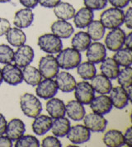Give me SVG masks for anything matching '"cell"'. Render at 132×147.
Returning a JSON list of instances; mask_svg holds the SVG:
<instances>
[{
  "mask_svg": "<svg viewBox=\"0 0 132 147\" xmlns=\"http://www.w3.org/2000/svg\"><path fill=\"white\" fill-rule=\"evenodd\" d=\"M59 68L63 69H73L77 68L81 63L82 56L81 53L73 48H65L61 50L55 57Z\"/></svg>",
  "mask_w": 132,
  "mask_h": 147,
  "instance_id": "1",
  "label": "cell"
},
{
  "mask_svg": "<svg viewBox=\"0 0 132 147\" xmlns=\"http://www.w3.org/2000/svg\"><path fill=\"white\" fill-rule=\"evenodd\" d=\"M20 107L25 116L30 118H35L42 111L40 101L33 94L26 93L20 98Z\"/></svg>",
  "mask_w": 132,
  "mask_h": 147,
  "instance_id": "2",
  "label": "cell"
},
{
  "mask_svg": "<svg viewBox=\"0 0 132 147\" xmlns=\"http://www.w3.org/2000/svg\"><path fill=\"white\" fill-rule=\"evenodd\" d=\"M100 22L106 29H115L124 23V11L117 7H110L100 15Z\"/></svg>",
  "mask_w": 132,
  "mask_h": 147,
  "instance_id": "3",
  "label": "cell"
},
{
  "mask_svg": "<svg viewBox=\"0 0 132 147\" xmlns=\"http://www.w3.org/2000/svg\"><path fill=\"white\" fill-rule=\"evenodd\" d=\"M37 45L40 50L50 55L59 53L63 47L61 39L52 33H46L40 36L38 38Z\"/></svg>",
  "mask_w": 132,
  "mask_h": 147,
  "instance_id": "4",
  "label": "cell"
},
{
  "mask_svg": "<svg viewBox=\"0 0 132 147\" xmlns=\"http://www.w3.org/2000/svg\"><path fill=\"white\" fill-rule=\"evenodd\" d=\"M38 69L45 79H54L59 72V67L55 57L52 55H47L40 58Z\"/></svg>",
  "mask_w": 132,
  "mask_h": 147,
  "instance_id": "5",
  "label": "cell"
},
{
  "mask_svg": "<svg viewBox=\"0 0 132 147\" xmlns=\"http://www.w3.org/2000/svg\"><path fill=\"white\" fill-rule=\"evenodd\" d=\"M74 96L76 100L82 104L88 105L95 97V91L91 84L87 80H84L76 84L74 88Z\"/></svg>",
  "mask_w": 132,
  "mask_h": 147,
  "instance_id": "6",
  "label": "cell"
},
{
  "mask_svg": "<svg viewBox=\"0 0 132 147\" xmlns=\"http://www.w3.org/2000/svg\"><path fill=\"white\" fill-rule=\"evenodd\" d=\"M83 120L84 126L92 132H103L107 126V120L103 115L96 113L85 114Z\"/></svg>",
  "mask_w": 132,
  "mask_h": 147,
  "instance_id": "7",
  "label": "cell"
},
{
  "mask_svg": "<svg viewBox=\"0 0 132 147\" xmlns=\"http://www.w3.org/2000/svg\"><path fill=\"white\" fill-rule=\"evenodd\" d=\"M125 33L120 27L112 29L106 34L105 38V47L111 51H117L124 46Z\"/></svg>",
  "mask_w": 132,
  "mask_h": 147,
  "instance_id": "8",
  "label": "cell"
},
{
  "mask_svg": "<svg viewBox=\"0 0 132 147\" xmlns=\"http://www.w3.org/2000/svg\"><path fill=\"white\" fill-rule=\"evenodd\" d=\"M2 75L3 80L13 86L18 85L23 81L21 68L11 63L5 65L2 69Z\"/></svg>",
  "mask_w": 132,
  "mask_h": 147,
  "instance_id": "9",
  "label": "cell"
},
{
  "mask_svg": "<svg viewBox=\"0 0 132 147\" xmlns=\"http://www.w3.org/2000/svg\"><path fill=\"white\" fill-rule=\"evenodd\" d=\"M35 56L34 51L32 47L28 45H22L18 47V50L14 52L13 61L15 65L21 69L29 65L33 61Z\"/></svg>",
  "mask_w": 132,
  "mask_h": 147,
  "instance_id": "10",
  "label": "cell"
},
{
  "mask_svg": "<svg viewBox=\"0 0 132 147\" xmlns=\"http://www.w3.org/2000/svg\"><path fill=\"white\" fill-rule=\"evenodd\" d=\"M67 138L73 144H84L88 141L91 137L90 131L84 125H75L70 127L68 133Z\"/></svg>",
  "mask_w": 132,
  "mask_h": 147,
  "instance_id": "11",
  "label": "cell"
},
{
  "mask_svg": "<svg viewBox=\"0 0 132 147\" xmlns=\"http://www.w3.org/2000/svg\"><path fill=\"white\" fill-rule=\"evenodd\" d=\"M58 87L56 85L55 81L52 79H46L44 80H41L36 85V93L37 97L40 98L48 100L55 97L58 92Z\"/></svg>",
  "mask_w": 132,
  "mask_h": 147,
  "instance_id": "12",
  "label": "cell"
},
{
  "mask_svg": "<svg viewBox=\"0 0 132 147\" xmlns=\"http://www.w3.org/2000/svg\"><path fill=\"white\" fill-rule=\"evenodd\" d=\"M86 56L89 62L99 64L106 57V48L101 42H93L86 50Z\"/></svg>",
  "mask_w": 132,
  "mask_h": 147,
  "instance_id": "13",
  "label": "cell"
},
{
  "mask_svg": "<svg viewBox=\"0 0 132 147\" xmlns=\"http://www.w3.org/2000/svg\"><path fill=\"white\" fill-rule=\"evenodd\" d=\"M90 108L93 113L105 115L112 111L113 105L109 96L106 94H101L98 97H94L92 102L89 103Z\"/></svg>",
  "mask_w": 132,
  "mask_h": 147,
  "instance_id": "14",
  "label": "cell"
},
{
  "mask_svg": "<svg viewBox=\"0 0 132 147\" xmlns=\"http://www.w3.org/2000/svg\"><path fill=\"white\" fill-rule=\"evenodd\" d=\"M55 78V83L59 89L63 93H71L76 86V80L71 74L62 71L59 72Z\"/></svg>",
  "mask_w": 132,
  "mask_h": 147,
  "instance_id": "15",
  "label": "cell"
},
{
  "mask_svg": "<svg viewBox=\"0 0 132 147\" xmlns=\"http://www.w3.org/2000/svg\"><path fill=\"white\" fill-rule=\"evenodd\" d=\"M109 94L113 107L117 109H123L128 105L130 98L127 94L126 89L123 87L117 86L112 88Z\"/></svg>",
  "mask_w": 132,
  "mask_h": 147,
  "instance_id": "16",
  "label": "cell"
},
{
  "mask_svg": "<svg viewBox=\"0 0 132 147\" xmlns=\"http://www.w3.org/2000/svg\"><path fill=\"white\" fill-rule=\"evenodd\" d=\"M51 32L60 39H68L73 33L74 29L73 25L68 21L59 20L54 22L51 27Z\"/></svg>",
  "mask_w": 132,
  "mask_h": 147,
  "instance_id": "17",
  "label": "cell"
},
{
  "mask_svg": "<svg viewBox=\"0 0 132 147\" xmlns=\"http://www.w3.org/2000/svg\"><path fill=\"white\" fill-rule=\"evenodd\" d=\"M26 131V127L24 122L18 118H13L7 122L6 127V136L13 141L18 140Z\"/></svg>",
  "mask_w": 132,
  "mask_h": 147,
  "instance_id": "18",
  "label": "cell"
},
{
  "mask_svg": "<svg viewBox=\"0 0 132 147\" xmlns=\"http://www.w3.org/2000/svg\"><path fill=\"white\" fill-rule=\"evenodd\" d=\"M34 21V13L30 8H22L18 10L14 16L13 24L20 29L27 28L32 24Z\"/></svg>",
  "mask_w": 132,
  "mask_h": 147,
  "instance_id": "19",
  "label": "cell"
},
{
  "mask_svg": "<svg viewBox=\"0 0 132 147\" xmlns=\"http://www.w3.org/2000/svg\"><path fill=\"white\" fill-rule=\"evenodd\" d=\"M52 118L46 115H38L35 117L32 127L34 133L37 136H43L46 134L52 126Z\"/></svg>",
  "mask_w": 132,
  "mask_h": 147,
  "instance_id": "20",
  "label": "cell"
},
{
  "mask_svg": "<svg viewBox=\"0 0 132 147\" xmlns=\"http://www.w3.org/2000/svg\"><path fill=\"white\" fill-rule=\"evenodd\" d=\"M46 111L51 118H59L65 116V104L62 100L55 98L48 99L46 102Z\"/></svg>",
  "mask_w": 132,
  "mask_h": 147,
  "instance_id": "21",
  "label": "cell"
},
{
  "mask_svg": "<svg viewBox=\"0 0 132 147\" xmlns=\"http://www.w3.org/2000/svg\"><path fill=\"white\" fill-rule=\"evenodd\" d=\"M65 113L68 115L69 118L75 121L83 120L86 114L84 104H82L77 100L69 101L66 104Z\"/></svg>",
  "mask_w": 132,
  "mask_h": 147,
  "instance_id": "22",
  "label": "cell"
},
{
  "mask_svg": "<svg viewBox=\"0 0 132 147\" xmlns=\"http://www.w3.org/2000/svg\"><path fill=\"white\" fill-rule=\"evenodd\" d=\"M91 85L95 92L99 94H108L112 88L111 80L103 74H96L91 80Z\"/></svg>",
  "mask_w": 132,
  "mask_h": 147,
  "instance_id": "23",
  "label": "cell"
},
{
  "mask_svg": "<svg viewBox=\"0 0 132 147\" xmlns=\"http://www.w3.org/2000/svg\"><path fill=\"white\" fill-rule=\"evenodd\" d=\"M93 11L88 7H81L78 12H75L73 16V22L75 27L78 28H85L93 20Z\"/></svg>",
  "mask_w": 132,
  "mask_h": 147,
  "instance_id": "24",
  "label": "cell"
},
{
  "mask_svg": "<svg viewBox=\"0 0 132 147\" xmlns=\"http://www.w3.org/2000/svg\"><path fill=\"white\" fill-rule=\"evenodd\" d=\"M100 70L102 74H103L109 80L117 79L120 71V66L113 58H105L101 62Z\"/></svg>",
  "mask_w": 132,
  "mask_h": 147,
  "instance_id": "25",
  "label": "cell"
},
{
  "mask_svg": "<svg viewBox=\"0 0 132 147\" xmlns=\"http://www.w3.org/2000/svg\"><path fill=\"white\" fill-rule=\"evenodd\" d=\"M75 8L72 4L66 2H59V3L54 7V13L57 18L60 20H70L75 14Z\"/></svg>",
  "mask_w": 132,
  "mask_h": 147,
  "instance_id": "26",
  "label": "cell"
},
{
  "mask_svg": "<svg viewBox=\"0 0 132 147\" xmlns=\"http://www.w3.org/2000/svg\"><path fill=\"white\" fill-rule=\"evenodd\" d=\"M6 39L11 46L19 47L26 43V36L22 29L18 27H10L6 33Z\"/></svg>",
  "mask_w": 132,
  "mask_h": 147,
  "instance_id": "27",
  "label": "cell"
},
{
  "mask_svg": "<svg viewBox=\"0 0 132 147\" xmlns=\"http://www.w3.org/2000/svg\"><path fill=\"white\" fill-rule=\"evenodd\" d=\"M22 80L31 86H36L42 80V76L39 69L30 65L22 68Z\"/></svg>",
  "mask_w": 132,
  "mask_h": 147,
  "instance_id": "28",
  "label": "cell"
},
{
  "mask_svg": "<svg viewBox=\"0 0 132 147\" xmlns=\"http://www.w3.org/2000/svg\"><path fill=\"white\" fill-rule=\"evenodd\" d=\"M103 143L108 147H121L125 145L124 136L118 130H110L103 136Z\"/></svg>",
  "mask_w": 132,
  "mask_h": 147,
  "instance_id": "29",
  "label": "cell"
},
{
  "mask_svg": "<svg viewBox=\"0 0 132 147\" xmlns=\"http://www.w3.org/2000/svg\"><path fill=\"white\" fill-rule=\"evenodd\" d=\"M70 128V121L65 117L55 118L52 121L51 131L53 135L56 137L65 136Z\"/></svg>",
  "mask_w": 132,
  "mask_h": 147,
  "instance_id": "30",
  "label": "cell"
},
{
  "mask_svg": "<svg viewBox=\"0 0 132 147\" xmlns=\"http://www.w3.org/2000/svg\"><path fill=\"white\" fill-rule=\"evenodd\" d=\"M92 40L87 32H79L74 34L71 40V45L73 49L77 50L79 52L85 51L87 48L91 44Z\"/></svg>",
  "mask_w": 132,
  "mask_h": 147,
  "instance_id": "31",
  "label": "cell"
},
{
  "mask_svg": "<svg viewBox=\"0 0 132 147\" xmlns=\"http://www.w3.org/2000/svg\"><path fill=\"white\" fill-rule=\"evenodd\" d=\"M106 28L99 20H92L87 27V33L93 41L102 40L105 35Z\"/></svg>",
  "mask_w": 132,
  "mask_h": 147,
  "instance_id": "32",
  "label": "cell"
},
{
  "mask_svg": "<svg viewBox=\"0 0 132 147\" xmlns=\"http://www.w3.org/2000/svg\"><path fill=\"white\" fill-rule=\"evenodd\" d=\"M113 59L119 65V66H131L132 51L129 48H121L114 54Z\"/></svg>",
  "mask_w": 132,
  "mask_h": 147,
  "instance_id": "33",
  "label": "cell"
},
{
  "mask_svg": "<svg viewBox=\"0 0 132 147\" xmlns=\"http://www.w3.org/2000/svg\"><path fill=\"white\" fill-rule=\"evenodd\" d=\"M77 72L83 80H92L96 75L97 69L94 64L88 61V62H84V63L79 64L77 66Z\"/></svg>",
  "mask_w": 132,
  "mask_h": 147,
  "instance_id": "34",
  "label": "cell"
},
{
  "mask_svg": "<svg viewBox=\"0 0 132 147\" xmlns=\"http://www.w3.org/2000/svg\"><path fill=\"white\" fill-rule=\"evenodd\" d=\"M118 84L124 88L131 87L132 84V68L131 66L124 67L120 69L118 75L117 77Z\"/></svg>",
  "mask_w": 132,
  "mask_h": 147,
  "instance_id": "35",
  "label": "cell"
},
{
  "mask_svg": "<svg viewBox=\"0 0 132 147\" xmlns=\"http://www.w3.org/2000/svg\"><path fill=\"white\" fill-rule=\"evenodd\" d=\"M16 147H39L40 141L38 139L32 135H26L21 136L18 140H16Z\"/></svg>",
  "mask_w": 132,
  "mask_h": 147,
  "instance_id": "36",
  "label": "cell"
},
{
  "mask_svg": "<svg viewBox=\"0 0 132 147\" xmlns=\"http://www.w3.org/2000/svg\"><path fill=\"white\" fill-rule=\"evenodd\" d=\"M14 59V51L11 47L6 44L0 45V63L7 65L10 64Z\"/></svg>",
  "mask_w": 132,
  "mask_h": 147,
  "instance_id": "37",
  "label": "cell"
},
{
  "mask_svg": "<svg viewBox=\"0 0 132 147\" xmlns=\"http://www.w3.org/2000/svg\"><path fill=\"white\" fill-rule=\"evenodd\" d=\"M84 4L92 11H98L106 7L107 0H84Z\"/></svg>",
  "mask_w": 132,
  "mask_h": 147,
  "instance_id": "38",
  "label": "cell"
},
{
  "mask_svg": "<svg viewBox=\"0 0 132 147\" xmlns=\"http://www.w3.org/2000/svg\"><path fill=\"white\" fill-rule=\"evenodd\" d=\"M41 146L43 147H60L62 146L61 142L59 141L58 137L49 136L44 138L41 142Z\"/></svg>",
  "mask_w": 132,
  "mask_h": 147,
  "instance_id": "39",
  "label": "cell"
},
{
  "mask_svg": "<svg viewBox=\"0 0 132 147\" xmlns=\"http://www.w3.org/2000/svg\"><path fill=\"white\" fill-rule=\"evenodd\" d=\"M11 25L9 21L3 18H0V36H3L4 35H6L7 31L10 29Z\"/></svg>",
  "mask_w": 132,
  "mask_h": 147,
  "instance_id": "40",
  "label": "cell"
},
{
  "mask_svg": "<svg viewBox=\"0 0 132 147\" xmlns=\"http://www.w3.org/2000/svg\"><path fill=\"white\" fill-rule=\"evenodd\" d=\"M124 23L129 29L132 28V7H129L124 13Z\"/></svg>",
  "mask_w": 132,
  "mask_h": 147,
  "instance_id": "41",
  "label": "cell"
},
{
  "mask_svg": "<svg viewBox=\"0 0 132 147\" xmlns=\"http://www.w3.org/2000/svg\"><path fill=\"white\" fill-rule=\"evenodd\" d=\"M107 2H109L112 4V7L122 9L128 6L131 0H107Z\"/></svg>",
  "mask_w": 132,
  "mask_h": 147,
  "instance_id": "42",
  "label": "cell"
},
{
  "mask_svg": "<svg viewBox=\"0 0 132 147\" xmlns=\"http://www.w3.org/2000/svg\"><path fill=\"white\" fill-rule=\"evenodd\" d=\"M61 0H38L40 6L46 8H54Z\"/></svg>",
  "mask_w": 132,
  "mask_h": 147,
  "instance_id": "43",
  "label": "cell"
},
{
  "mask_svg": "<svg viewBox=\"0 0 132 147\" xmlns=\"http://www.w3.org/2000/svg\"><path fill=\"white\" fill-rule=\"evenodd\" d=\"M19 3L26 8L32 9L38 5V0H18Z\"/></svg>",
  "mask_w": 132,
  "mask_h": 147,
  "instance_id": "44",
  "label": "cell"
},
{
  "mask_svg": "<svg viewBox=\"0 0 132 147\" xmlns=\"http://www.w3.org/2000/svg\"><path fill=\"white\" fill-rule=\"evenodd\" d=\"M124 136V141L126 146L129 147L132 146V128L131 127H129L126 131L125 133L123 135Z\"/></svg>",
  "mask_w": 132,
  "mask_h": 147,
  "instance_id": "45",
  "label": "cell"
},
{
  "mask_svg": "<svg viewBox=\"0 0 132 147\" xmlns=\"http://www.w3.org/2000/svg\"><path fill=\"white\" fill-rule=\"evenodd\" d=\"M13 146V140H11L7 136H0V147H12Z\"/></svg>",
  "mask_w": 132,
  "mask_h": 147,
  "instance_id": "46",
  "label": "cell"
},
{
  "mask_svg": "<svg viewBox=\"0 0 132 147\" xmlns=\"http://www.w3.org/2000/svg\"><path fill=\"white\" fill-rule=\"evenodd\" d=\"M7 124V122L5 117L2 113H0V136L5 134Z\"/></svg>",
  "mask_w": 132,
  "mask_h": 147,
  "instance_id": "47",
  "label": "cell"
},
{
  "mask_svg": "<svg viewBox=\"0 0 132 147\" xmlns=\"http://www.w3.org/2000/svg\"><path fill=\"white\" fill-rule=\"evenodd\" d=\"M124 45H125L126 48H129V49L132 48V32H129L127 36H125Z\"/></svg>",
  "mask_w": 132,
  "mask_h": 147,
  "instance_id": "48",
  "label": "cell"
},
{
  "mask_svg": "<svg viewBox=\"0 0 132 147\" xmlns=\"http://www.w3.org/2000/svg\"><path fill=\"white\" fill-rule=\"evenodd\" d=\"M3 75H2V69H0V85L2 84V83H3Z\"/></svg>",
  "mask_w": 132,
  "mask_h": 147,
  "instance_id": "49",
  "label": "cell"
},
{
  "mask_svg": "<svg viewBox=\"0 0 132 147\" xmlns=\"http://www.w3.org/2000/svg\"><path fill=\"white\" fill-rule=\"evenodd\" d=\"M11 0H0V3H8V2H10Z\"/></svg>",
  "mask_w": 132,
  "mask_h": 147,
  "instance_id": "50",
  "label": "cell"
}]
</instances>
